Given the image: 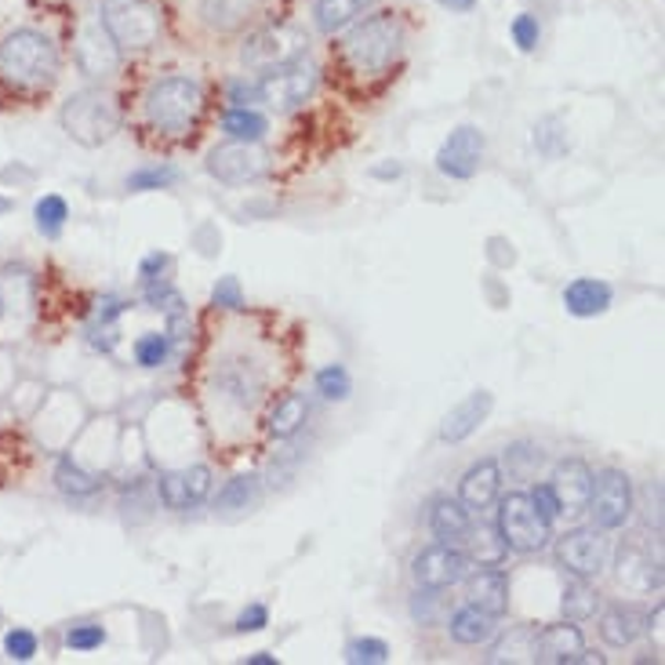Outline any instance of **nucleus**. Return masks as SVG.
<instances>
[{
	"mask_svg": "<svg viewBox=\"0 0 665 665\" xmlns=\"http://www.w3.org/2000/svg\"><path fill=\"white\" fill-rule=\"evenodd\" d=\"M63 69V52L52 33L37 26H11L0 33V80L15 91H47Z\"/></svg>",
	"mask_w": 665,
	"mask_h": 665,
	"instance_id": "1",
	"label": "nucleus"
},
{
	"mask_svg": "<svg viewBox=\"0 0 665 665\" xmlns=\"http://www.w3.org/2000/svg\"><path fill=\"white\" fill-rule=\"evenodd\" d=\"M342 58L349 66V74H357L360 80L385 77L396 66V58L404 55V22L396 11H371V15H360L353 26L342 30Z\"/></svg>",
	"mask_w": 665,
	"mask_h": 665,
	"instance_id": "2",
	"label": "nucleus"
},
{
	"mask_svg": "<svg viewBox=\"0 0 665 665\" xmlns=\"http://www.w3.org/2000/svg\"><path fill=\"white\" fill-rule=\"evenodd\" d=\"M142 113H146V124L156 135H167V139L189 135L204 113L200 80L189 74H167L161 80H153L146 95H142Z\"/></svg>",
	"mask_w": 665,
	"mask_h": 665,
	"instance_id": "3",
	"label": "nucleus"
},
{
	"mask_svg": "<svg viewBox=\"0 0 665 665\" xmlns=\"http://www.w3.org/2000/svg\"><path fill=\"white\" fill-rule=\"evenodd\" d=\"M58 124H63V131L77 146L99 150L106 142H113L117 131L124 128V106L106 88H80L63 102Z\"/></svg>",
	"mask_w": 665,
	"mask_h": 665,
	"instance_id": "4",
	"label": "nucleus"
},
{
	"mask_svg": "<svg viewBox=\"0 0 665 665\" xmlns=\"http://www.w3.org/2000/svg\"><path fill=\"white\" fill-rule=\"evenodd\" d=\"M99 26L120 52H150L164 37V15L153 0H99Z\"/></svg>",
	"mask_w": 665,
	"mask_h": 665,
	"instance_id": "5",
	"label": "nucleus"
},
{
	"mask_svg": "<svg viewBox=\"0 0 665 665\" xmlns=\"http://www.w3.org/2000/svg\"><path fill=\"white\" fill-rule=\"evenodd\" d=\"M499 516H494V527H499L502 542L510 546V553H542L553 542V524L535 510L527 491H510L499 494Z\"/></svg>",
	"mask_w": 665,
	"mask_h": 665,
	"instance_id": "6",
	"label": "nucleus"
},
{
	"mask_svg": "<svg viewBox=\"0 0 665 665\" xmlns=\"http://www.w3.org/2000/svg\"><path fill=\"white\" fill-rule=\"evenodd\" d=\"M265 385H270V374L248 353H226L211 368V393L229 411H251L265 396Z\"/></svg>",
	"mask_w": 665,
	"mask_h": 665,
	"instance_id": "7",
	"label": "nucleus"
},
{
	"mask_svg": "<svg viewBox=\"0 0 665 665\" xmlns=\"http://www.w3.org/2000/svg\"><path fill=\"white\" fill-rule=\"evenodd\" d=\"M317 88H320V66L313 63L309 55H298V58H287V63L273 66V69H262L259 102L287 113V110L306 106L313 95H317Z\"/></svg>",
	"mask_w": 665,
	"mask_h": 665,
	"instance_id": "8",
	"label": "nucleus"
},
{
	"mask_svg": "<svg viewBox=\"0 0 665 665\" xmlns=\"http://www.w3.org/2000/svg\"><path fill=\"white\" fill-rule=\"evenodd\" d=\"M586 513L592 516V527L600 531H622L636 513V491L633 480H629L625 469H600L592 473V491H589V505Z\"/></svg>",
	"mask_w": 665,
	"mask_h": 665,
	"instance_id": "9",
	"label": "nucleus"
},
{
	"mask_svg": "<svg viewBox=\"0 0 665 665\" xmlns=\"http://www.w3.org/2000/svg\"><path fill=\"white\" fill-rule=\"evenodd\" d=\"M204 167H208V175L219 178L222 186H251L270 175V153L262 150V142L226 139L222 146H215L208 153Z\"/></svg>",
	"mask_w": 665,
	"mask_h": 665,
	"instance_id": "10",
	"label": "nucleus"
},
{
	"mask_svg": "<svg viewBox=\"0 0 665 665\" xmlns=\"http://www.w3.org/2000/svg\"><path fill=\"white\" fill-rule=\"evenodd\" d=\"M608 531L600 527H571L564 531L560 538L553 542V556L556 564L564 567L567 575L575 578H597L603 575V567L611 560V546H608Z\"/></svg>",
	"mask_w": 665,
	"mask_h": 665,
	"instance_id": "11",
	"label": "nucleus"
},
{
	"mask_svg": "<svg viewBox=\"0 0 665 665\" xmlns=\"http://www.w3.org/2000/svg\"><path fill=\"white\" fill-rule=\"evenodd\" d=\"M614 582L629 592H662L665 571H662V556L644 542V535H629L614 549Z\"/></svg>",
	"mask_w": 665,
	"mask_h": 665,
	"instance_id": "12",
	"label": "nucleus"
},
{
	"mask_svg": "<svg viewBox=\"0 0 665 665\" xmlns=\"http://www.w3.org/2000/svg\"><path fill=\"white\" fill-rule=\"evenodd\" d=\"M298 55H306V33L287 26V22H281V26L248 30L244 44H240V63L248 69H273Z\"/></svg>",
	"mask_w": 665,
	"mask_h": 665,
	"instance_id": "13",
	"label": "nucleus"
},
{
	"mask_svg": "<svg viewBox=\"0 0 665 665\" xmlns=\"http://www.w3.org/2000/svg\"><path fill=\"white\" fill-rule=\"evenodd\" d=\"M469 567L473 564H469L462 546L433 542V546L415 553V560H411V578H415L418 586H429V589H451V586L462 582Z\"/></svg>",
	"mask_w": 665,
	"mask_h": 665,
	"instance_id": "14",
	"label": "nucleus"
},
{
	"mask_svg": "<svg viewBox=\"0 0 665 665\" xmlns=\"http://www.w3.org/2000/svg\"><path fill=\"white\" fill-rule=\"evenodd\" d=\"M483 146H488V139H483L480 128H473V124L455 128L437 153V172L455 178V183H469V178L480 172Z\"/></svg>",
	"mask_w": 665,
	"mask_h": 665,
	"instance_id": "15",
	"label": "nucleus"
},
{
	"mask_svg": "<svg viewBox=\"0 0 665 665\" xmlns=\"http://www.w3.org/2000/svg\"><path fill=\"white\" fill-rule=\"evenodd\" d=\"M265 15V0H197V19L219 37L255 30Z\"/></svg>",
	"mask_w": 665,
	"mask_h": 665,
	"instance_id": "16",
	"label": "nucleus"
},
{
	"mask_svg": "<svg viewBox=\"0 0 665 665\" xmlns=\"http://www.w3.org/2000/svg\"><path fill=\"white\" fill-rule=\"evenodd\" d=\"M586 658V636L578 622H556L546 629H535V651L531 662L542 665H578Z\"/></svg>",
	"mask_w": 665,
	"mask_h": 665,
	"instance_id": "17",
	"label": "nucleus"
},
{
	"mask_svg": "<svg viewBox=\"0 0 665 665\" xmlns=\"http://www.w3.org/2000/svg\"><path fill=\"white\" fill-rule=\"evenodd\" d=\"M549 488L556 494V502H560V516H582L592 491V466L586 458H560V462L553 466Z\"/></svg>",
	"mask_w": 665,
	"mask_h": 665,
	"instance_id": "18",
	"label": "nucleus"
},
{
	"mask_svg": "<svg viewBox=\"0 0 665 665\" xmlns=\"http://www.w3.org/2000/svg\"><path fill=\"white\" fill-rule=\"evenodd\" d=\"M458 586H466V603H473V608L494 614V619L510 614L513 586H510V575H505L502 567H469Z\"/></svg>",
	"mask_w": 665,
	"mask_h": 665,
	"instance_id": "19",
	"label": "nucleus"
},
{
	"mask_svg": "<svg viewBox=\"0 0 665 665\" xmlns=\"http://www.w3.org/2000/svg\"><path fill=\"white\" fill-rule=\"evenodd\" d=\"M74 58H77V66H80L84 77L106 80V77H113L117 69H120V58H124V52H120V47L110 41V33H106L99 22H95V26H84L80 30L77 47H74Z\"/></svg>",
	"mask_w": 665,
	"mask_h": 665,
	"instance_id": "20",
	"label": "nucleus"
},
{
	"mask_svg": "<svg viewBox=\"0 0 665 665\" xmlns=\"http://www.w3.org/2000/svg\"><path fill=\"white\" fill-rule=\"evenodd\" d=\"M502 480H505V473H502V462H499V458H480V462L469 466L466 477L458 480V502H462L473 516L488 513L491 505L499 502Z\"/></svg>",
	"mask_w": 665,
	"mask_h": 665,
	"instance_id": "21",
	"label": "nucleus"
},
{
	"mask_svg": "<svg viewBox=\"0 0 665 665\" xmlns=\"http://www.w3.org/2000/svg\"><path fill=\"white\" fill-rule=\"evenodd\" d=\"M491 407H494V396H491L488 390L469 393L466 401H458V404L444 415V422H440V440H444V444H462V440H469V437H473V433L483 426V422H488Z\"/></svg>",
	"mask_w": 665,
	"mask_h": 665,
	"instance_id": "22",
	"label": "nucleus"
},
{
	"mask_svg": "<svg viewBox=\"0 0 665 665\" xmlns=\"http://www.w3.org/2000/svg\"><path fill=\"white\" fill-rule=\"evenodd\" d=\"M600 640L614 651L633 647L640 636L647 633V614L636 608V603H611V608L600 611Z\"/></svg>",
	"mask_w": 665,
	"mask_h": 665,
	"instance_id": "23",
	"label": "nucleus"
},
{
	"mask_svg": "<svg viewBox=\"0 0 665 665\" xmlns=\"http://www.w3.org/2000/svg\"><path fill=\"white\" fill-rule=\"evenodd\" d=\"M447 633H451L455 644L480 647V644H488L494 633H499V619L488 614V611L473 608V603H466V608H458L451 619H447Z\"/></svg>",
	"mask_w": 665,
	"mask_h": 665,
	"instance_id": "24",
	"label": "nucleus"
},
{
	"mask_svg": "<svg viewBox=\"0 0 665 665\" xmlns=\"http://www.w3.org/2000/svg\"><path fill=\"white\" fill-rule=\"evenodd\" d=\"M462 553L469 556L473 567H502L505 556H510V546L502 542L499 527L494 524H469L466 538H462Z\"/></svg>",
	"mask_w": 665,
	"mask_h": 665,
	"instance_id": "25",
	"label": "nucleus"
},
{
	"mask_svg": "<svg viewBox=\"0 0 665 665\" xmlns=\"http://www.w3.org/2000/svg\"><path fill=\"white\" fill-rule=\"evenodd\" d=\"M564 306L571 317H600V313H608L611 306V287L603 281H592V276H578L564 287Z\"/></svg>",
	"mask_w": 665,
	"mask_h": 665,
	"instance_id": "26",
	"label": "nucleus"
},
{
	"mask_svg": "<svg viewBox=\"0 0 665 665\" xmlns=\"http://www.w3.org/2000/svg\"><path fill=\"white\" fill-rule=\"evenodd\" d=\"M371 4L374 0H313V26L324 37H335V33L353 26Z\"/></svg>",
	"mask_w": 665,
	"mask_h": 665,
	"instance_id": "27",
	"label": "nucleus"
},
{
	"mask_svg": "<svg viewBox=\"0 0 665 665\" xmlns=\"http://www.w3.org/2000/svg\"><path fill=\"white\" fill-rule=\"evenodd\" d=\"M469 524H473V513H469L458 499H437L429 505V531H433V538H437V542L462 546Z\"/></svg>",
	"mask_w": 665,
	"mask_h": 665,
	"instance_id": "28",
	"label": "nucleus"
},
{
	"mask_svg": "<svg viewBox=\"0 0 665 665\" xmlns=\"http://www.w3.org/2000/svg\"><path fill=\"white\" fill-rule=\"evenodd\" d=\"M309 422V401H306V393H287V396H281V401L273 404V411H270V437H276V440H292L295 433L306 426Z\"/></svg>",
	"mask_w": 665,
	"mask_h": 665,
	"instance_id": "29",
	"label": "nucleus"
},
{
	"mask_svg": "<svg viewBox=\"0 0 665 665\" xmlns=\"http://www.w3.org/2000/svg\"><path fill=\"white\" fill-rule=\"evenodd\" d=\"M597 611H600V592L592 589V578H575L571 575V582L564 586V600H560V614L567 622H589V619H597Z\"/></svg>",
	"mask_w": 665,
	"mask_h": 665,
	"instance_id": "30",
	"label": "nucleus"
},
{
	"mask_svg": "<svg viewBox=\"0 0 665 665\" xmlns=\"http://www.w3.org/2000/svg\"><path fill=\"white\" fill-rule=\"evenodd\" d=\"M55 483H58V491H63L66 499H74V502L95 499V494L102 491V480L95 477V473H88V469H84L80 462H74L69 455L58 458V466H55Z\"/></svg>",
	"mask_w": 665,
	"mask_h": 665,
	"instance_id": "31",
	"label": "nucleus"
},
{
	"mask_svg": "<svg viewBox=\"0 0 665 665\" xmlns=\"http://www.w3.org/2000/svg\"><path fill=\"white\" fill-rule=\"evenodd\" d=\"M494 640V636H491ZM531 651H535V625H510V633H502L488 651L491 665L505 662H531Z\"/></svg>",
	"mask_w": 665,
	"mask_h": 665,
	"instance_id": "32",
	"label": "nucleus"
},
{
	"mask_svg": "<svg viewBox=\"0 0 665 665\" xmlns=\"http://www.w3.org/2000/svg\"><path fill=\"white\" fill-rule=\"evenodd\" d=\"M222 131L229 139H240V142H262L265 131H270V120H265L259 110H251V106H229L222 117Z\"/></svg>",
	"mask_w": 665,
	"mask_h": 665,
	"instance_id": "33",
	"label": "nucleus"
},
{
	"mask_svg": "<svg viewBox=\"0 0 665 665\" xmlns=\"http://www.w3.org/2000/svg\"><path fill=\"white\" fill-rule=\"evenodd\" d=\"M259 491H262V483H259L255 473H240L233 480H226V488L219 491V499H215V510H219V513L248 510V505L259 502Z\"/></svg>",
	"mask_w": 665,
	"mask_h": 665,
	"instance_id": "34",
	"label": "nucleus"
},
{
	"mask_svg": "<svg viewBox=\"0 0 665 665\" xmlns=\"http://www.w3.org/2000/svg\"><path fill=\"white\" fill-rule=\"evenodd\" d=\"M124 309H128L124 298H117V295L102 298L99 306H95L91 324H88L91 346H99V349H110V346H113V338H117V317H120Z\"/></svg>",
	"mask_w": 665,
	"mask_h": 665,
	"instance_id": "35",
	"label": "nucleus"
},
{
	"mask_svg": "<svg viewBox=\"0 0 665 665\" xmlns=\"http://www.w3.org/2000/svg\"><path fill=\"white\" fill-rule=\"evenodd\" d=\"M172 349H175V342H172V335L167 331H142L139 338H135V360L142 368H164L167 360H172Z\"/></svg>",
	"mask_w": 665,
	"mask_h": 665,
	"instance_id": "36",
	"label": "nucleus"
},
{
	"mask_svg": "<svg viewBox=\"0 0 665 665\" xmlns=\"http://www.w3.org/2000/svg\"><path fill=\"white\" fill-rule=\"evenodd\" d=\"M178 178H183V172H178V167H172V164H146V167H139V172L128 175V189L131 193L167 189V186H175Z\"/></svg>",
	"mask_w": 665,
	"mask_h": 665,
	"instance_id": "37",
	"label": "nucleus"
},
{
	"mask_svg": "<svg viewBox=\"0 0 665 665\" xmlns=\"http://www.w3.org/2000/svg\"><path fill=\"white\" fill-rule=\"evenodd\" d=\"M156 499H161V502H164V510H172V513H186V510H193V505H189V494H186L183 469H167V473L156 477Z\"/></svg>",
	"mask_w": 665,
	"mask_h": 665,
	"instance_id": "38",
	"label": "nucleus"
},
{
	"mask_svg": "<svg viewBox=\"0 0 665 665\" xmlns=\"http://www.w3.org/2000/svg\"><path fill=\"white\" fill-rule=\"evenodd\" d=\"M33 219H37V229L44 237H58L69 219V204L63 197H55V193H47L44 200H37V208H33Z\"/></svg>",
	"mask_w": 665,
	"mask_h": 665,
	"instance_id": "39",
	"label": "nucleus"
},
{
	"mask_svg": "<svg viewBox=\"0 0 665 665\" xmlns=\"http://www.w3.org/2000/svg\"><path fill=\"white\" fill-rule=\"evenodd\" d=\"M411 619L418 625H440L444 619V589H429V586H418V592L411 597Z\"/></svg>",
	"mask_w": 665,
	"mask_h": 665,
	"instance_id": "40",
	"label": "nucleus"
},
{
	"mask_svg": "<svg viewBox=\"0 0 665 665\" xmlns=\"http://www.w3.org/2000/svg\"><path fill=\"white\" fill-rule=\"evenodd\" d=\"M342 655L349 665H382V662H390V644L379 636H357V640H349Z\"/></svg>",
	"mask_w": 665,
	"mask_h": 665,
	"instance_id": "41",
	"label": "nucleus"
},
{
	"mask_svg": "<svg viewBox=\"0 0 665 665\" xmlns=\"http://www.w3.org/2000/svg\"><path fill=\"white\" fill-rule=\"evenodd\" d=\"M313 385H317V393L324 396V401H349V393H353V382H349V371L342 364L320 368Z\"/></svg>",
	"mask_w": 665,
	"mask_h": 665,
	"instance_id": "42",
	"label": "nucleus"
},
{
	"mask_svg": "<svg viewBox=\"0 0 665 665\" xmlns=\"http://www.w3.org/2000/svg\"><path fill=\"white\" fill-rule=\"evenodd\" d=\"M510 33H513V44H516L524 55H527V52H535L538 41H542V26H538V19L531 15V11H520V15L513 19Z\"/></svg>",
	"mask_w": 665,
	"mask_h": 665,
	"instance_id": "43",
	"label": "nucleus"
},
{
	"mask_svg": "<svg viewBox=\"0 0 665 665\" xmlns=\"http://www.w3.org/2000/svg\"><path fill=\"white\" fill-rule=\"evenodd\" d=\"M4 655L11 662H30L33 655H37V633H30V629H8Z\"/></svg>",
	"mask_w": 665,
	"mask_h": 665,
	"instance_id": "44",
	"label": "nucleus"
},
{
	"mask_svg": "<svg viewBox=\"0 0 665 665\" xmlns=\"http://www.w3.org/2000/svg\"><path fill=\"white\" fill-rule=\"evenodd\" d=\"M505 466H510L513 477H531V469L542 466V447H531V444H513L505 447Z\"/></svg>",
	"mask_w": 665,
	"mask_h": 665,
	"instance_id": "45",
	"label": "nucleus"
},
{
	"mask_svg": "<svg viewBox=\"0 0 665 665\" xmlns=\"http://www.w3.org/2000/svg\"><path fill=\"white\" fill-rule=\"evenodd\" d=\"M106 644V629L95 622H80L66 633V647L69 651H95Z\"/></svg>",
	"mask_w": 665,
	"mask_h": 665,
	"instance_id": "46",
	"label": "nucleus"
},
{
	"mask_svg": "<svg viewBox=\"0 0 665 665\" xmlns=\"http://www.w3.org/2000/svg\"><path fill=\"white\" fill-rule=\"evenodd\" d=\"M183 480H186V494H189V505L197 510V505L208 499L211 494V469L208 466H189V469H183Z\"/></svg>",
	"mask_w": 665,
	"mask_h": 665,
	"instance_id": "47",
	"label": "nucleus"
},
{
	"mask_svg": "<svg viewBox=\"0 0 665 665\" xmlns=\"http://www.w3.org/2000/svg\"><path fill=\"white\" fill-rule=\"evenodd\" d=\"M211 302H215L219 309H229V313L244 309V292H240V281H237V276H222V281L215 284Z\"/></svg>",
	"mask_w": 665,
	"mask_h": 665,
	"instance_id": "48",
	"label": "nucleus"
},
{
	"mask_svg": "<svg viewBox=\"0 0 665 665\" xmlns=\"http://www.w3.org/2000/svg\"><path fill=\"white\" fill-rule=\"evenodd\" d=\"M527 494H531V502H535V510L546 516L549 524H556V520H560V502H556V494H553L549 483H535V488H531Z\"/></svg>",
	"mask_w": 665,
	"mask_h": 665,
	"instance_id": "49",
	"label": "nucleus"
},
{
	"mask_svg": "<svg viewBox=\"0 0 665 665\" xmlns=\"http://www.w3.org/2000/svg\"><path fill=\"white\" fill-rule=\"evenodd\" d=\"M644 516H647V527H655L662 535V483L651 480L644 488Z\"/></svg>",
	"mask_w": 665,
	"mask_h": 665,
	"instance_id": "50",
	"label": "nucleus"
},
{
	"mask_svg": "<svg viewBox=\"0 0 665 665\" xmlns=\"http://www.w3.org/2000/svg\"><path fill=\"white\" fill-rule=\"evenodd\" d=\"M265 625H270V608H265V603H251V608L240 611V619H237L240 633H259Z\"/></svg>",
	"mask_w": 665,
	"mask_h": 665,
	"instance_id": "51",
	"label": "nucleus"
},
{
	"mask_svg": "<svg viewBox=\"0 0 665 665\" xmlns=\"http://www.w3.org/2000/svg\"><path fill=\"white\" fill-rule=\"evenodd\" d=\"M229 102H233V106H255L259 102V80H233V84H229Z\"/></svg>",
	"mask_w": 665,
	"mask_h": 665,
	"instance_id": "52",
	"label": "nucleus"
},
{
	"mask_svg": "<svg viewBox=\"0 0 665 665\" xmlns=\"http://www.w3.org/2000/svg\"><path fill=\"white\" fill-rule=\"evenodd\" d=\"M172 265V259L167 255H161V251H153V255H146L142 259V265H139V273H142V281H156V276H164V270Z\"/></svg>",
	"mask_w": 665,
	"mask_h": 665,
	"instance_id": "53",
	"label": "nucleus"
},
{
	"mask_svg": "<svg viewBox=\"0 0 665 665\" xmlns=\"http://www.w3.org/2000/svg\"><path fill=\"white\" fill-rule=\"evenodd\" d=\"M440 8H447V11H455V15H469V11L477 8V0H437Z\"/></svg>",
	"mask_w": 665,
	"mask_h": 665,
	"instance_id": "54",
	"label": "nucleus"
},
{
	"mask_svg": "<svg viewBox=\"0 0 665 665\" xmlns=\"http://www.w3.org/2000/svg\"><path fill=\"white\" fill-rule=\"evenodd\" d=\"M401 172H404V167H401V164H393V167H374L371 175H379V178H396Z\"/></svg>",
	"mask_w": 665,
	"mask_h": 665,
	"instance_id": "55",
	"label": "nucleus"
},
{
	"mask_svg": "<svg viewBox=\"0 0 665 665\" xmlns=\"http://www.w3.org/2000/svg\"><path fill=\"white\" fill-rule=\"evenodd\" d=\"M248 665H276V658H273V655H265V651H259V655H251V658H248Z\"/></svg>",
	"mask_w": 665,
	"mask_h": 665,
	"instance_id": "56",
	"label": "nucleus"
},
{
	"mask_svg": "<svg viewBox=\"0 0 665 665\" xmlns=\"http://www.w3.org/2000/svg\"><path fill=\"white\" fill-rule=\"evenodd\" d=\"M4 211H11V200H4V197H0V215H4Z\"/></svg>",
	"mask_w": 665,
	"mask_h": 665,
	"instance_id": "57",
	"label": "nucleus"
},
{
	"mask_svg": "<svg viewBox=\"0 0 665 665\" xmlns=\"http://www.w3.org/2000/svg\"><path fill=\"white\" fill-rule=\"evenodd\" d=\"M0 313H4V306H0Z\"/></svg>",
	"mask_w": 665,
	"mask_h": 665,
	"instance_id": "58",
	"label": "nucleus"
}]
</instances>
